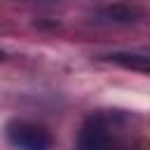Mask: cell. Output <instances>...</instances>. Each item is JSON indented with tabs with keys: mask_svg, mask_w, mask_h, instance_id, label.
Segmentation results:
<instances>
[{
	"mask_svg": "<svg viewBox=\"0 0 150 150\" xmlns=\"http://www.w3.org/2000/svg\"><path fill=\"white\" fill-rule=\"evenodd\" d=\"M5 136L14 150H52V134L35 122L14 120L5 127Z\"/></svg>",
	"mask_w": 150,
	"mask_h": 150,
	"instance_id": "6da1fadb",
	"label": "cell"
},
{
	"mask_svg": "<svg viewBox=\"0 0 150 150\" xmlns=\"http://www.w3.org/2000/svg\"><path fill=\"white\" fill-rule=\"evenodd\" d=\"M77 150H129V148L120 138L110 136V131L101 122H91L89 127L82 129Z\"/></svg>",
	"mask_w": 150,
	"mask_h": 150,
	"instance_id": "7a4b0ae2",
	"label": "cell"
},
{
	"mask_svg": "<svg viewBox=\"0 0 150 150\" xmlns=\"http://www.w3.org/2000/svg\"><path fill=\"white\" fill-rule=\"evenodd\" d=\"M141 16V9L134 7V5H127V2H117L112 7H105L98 12V19L96 21H103V23H131Z\"/></svg>",
	"mask_w": 150,
	"mask_h": 150,
	"instance_id": "3957f363",
	"label": "cell"
},
{
	"mask_svg": "<svg viewBox=\"0 0 150 150\" xmlns=\"http://www.w3.org/2000/svg\"><path fill=\"white\" fill-rule=\"evenodd\" d=\"M108 59L124 68L150 73V52H117V54H110Z\"/></svg>",
	"mask_w": 150,
	"mask_h": 150,
	"instance_id": "277c9868",
	"label": "cell"
},
{
	"mask_svg": "<svg viewBox=\"0 0 150 150\" xmlns=\"http://www.w3.org/2000/svg\"><path fill=\"white\" fill-rule=\"evenodd\" d=\"M2 59H5V54H2V52H0V61H2Z\"/></svg>",
	"mask_w": 150,
	"mask_h": 150,
	"instance_id": "5b68a950",
	"label": "cell"
}]
</instances>
